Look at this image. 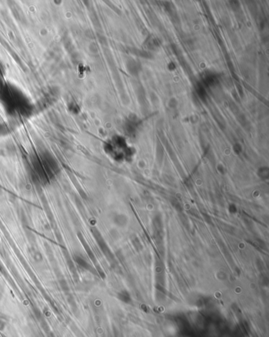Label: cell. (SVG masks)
<instances>
[{
  "label": "cell",
  "instance_id": "cell-1",
  "mask_svg": "<svg viewBox=\"0 0 269 337\" xmlns=\"http://www.w3.org/2000/svg\"><path fill=\"white\" fill-rule=\"evenodd\" d=\"M4 328H5V323L2 321V320H0V330H2Z\"/></svg>",
  "mask_w": 269,
  "mask_h": 337
}]
</instances>
